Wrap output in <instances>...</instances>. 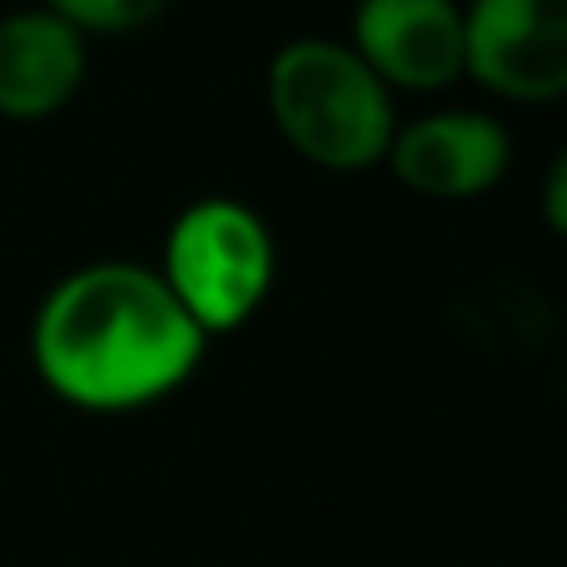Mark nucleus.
<instances>
[{
  "label": "nucleus",
  "mask_w": 567,
  "mask_h": 567,
  "mask_svg": "<svg viewBox=\"0 0 567 567\" xmlns=\"http://www.w3.org/2000/svg\"><path fill=\"white\" fill-rule=\"evenodd\" d=\"M383 165L423 199H478L508 175L513 140L483 110H439L393 130Z\"/></svg>",
  "instance_id": "5"
},
{
  "label": "nucleus",
  "mask_w": 567,
  "mask_h": 567,
  "mask_svg": "<svg viewBox=\"0 0 567 567\" xmlns=\"http://www.w3.org/2000/svg\"><path fill=\"white\" fill-rule=\"evenodd\" d=\"M463 75L513 105L567 95V0H468Z\"/></svg>",
  "instance_id": "4"
},
{
  "label": "nucleus",
  "mask_w": 567,
  "mask_h": 567,
  "mask_svg": "<svg viewBox=\"0 0 567 567\" xmlns=\"http://www.w3.org/2000/svg\"><path fill=\"white\" fill-rule=\"evenodd\" d=\"M265 100L284 145L329 175H363L383 165L399 130L393 90L363 65L349 40H284L269 60Z\"/></svg>",
  "instance_id": "2"
},
{
  "label": "nucleus",
  "mask_w": 567,
  "mask_h": 567,
  "mask_svg": "<svg viewBox=\"0 0 567 567\" xmlns=\"http://www.w3.org/2000/svg\"><path fill=\"white\" fill-rule=\"evenodd\" d=\"M40 6L65 16L80 35H125L155 25L175 0H40Z\"/></svg>",
  "instance_id": "8"
},
{
  "label": "nucleus",
  "mask_w": 567,
  "mask_h": 567,
  "mask_svg": "<svg viewBox=\"0 0 567 567\" xmlns=\"http://www.w3.org/2000/svg\"><path fill=\"white\" fill-rule=\"evenodd\" d=\"M209 333L169 293L159 269L100 259L70 269L30 319V363L60 403L135 413L179 393L205 363Z\"/></svg>",
  "instance_id": "1"
},
{
  "label": "nucleus",
  "mask_w": 567,
  "mask_h": 567,
  "mask_svg": "<svg viewBox=\"0 0 567 567\" xmlns=\"http://www.w3.org/2000/svg\"><path fill=\"white\" fill-rule=\"evenodd\" d=\"M90 35L45 6L0 20V120H50L80 95L90 70Z\"/></svg>",
  "instance_id": "7"
},
{
  "label": "nucleus",
  "mask_w": 567,
  "mask_h": 567,
  "mask_svg": "<svg viewBox=\"0 0 567 567\" xmlns=\"http://www.w3.org/2000/svg\"><path fill=\"white\" fill-rule=\"evenodd\" d=\"M275 235L265 215L229 195H209L179 209L159 259V279L209 339L255 319L275 289Z\"/></svg>",
  "instance_id": "3"
},
{
  "label": "nucleus",
  "mask_w": 567,
  "mask_h": 567,
  "mask_svg": "<svg viewBox=\"0 0 567 567\" xmlns=\"http://www.w3.org/2000/svg\"><path fill=\"white\" fill-rule=\"evenodd\" d=\"M543 215H548V229L563 235L567 229V159H553L548 169V189H543Z\"/></svg>",
  "instance_id": "9"
},
{
  "label": "nucleus",
  "mask_w": 567,
  "mask_h": 567,
  "mask_svg": "<svg viewBox=\"0 0 567 567\" xmlns=\"http://www.w3.org/2000/svg\"><path fill=\"white\" fill-rule=\"evenodd\" d=\"M349 45L389 90L433 95L463 80L458 0H359Z\"/></svg>",
  "instance_id": "6"
}]
</instances>
